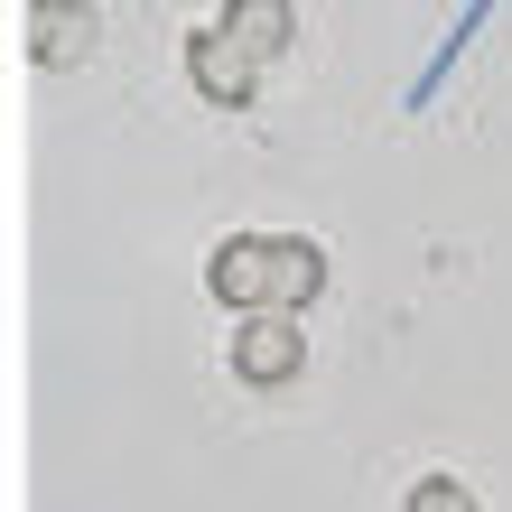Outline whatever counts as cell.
<instances>
[{"label": "cell", "instance_id": "cell-1", "mask_svg": "<svg viewBox=\"0 0 512 512\" xmlns=\"http://www.w3.org/2000/svg\"><path fill=\"white\" fill-rule=\"evenodd\" d=\"M298 364H308V345H298V317H243V336H233V373H243L252 391H280L298 382Z\"/></svg>", "mask_w": 512, "mask_h": 512}, {"label": "cell", "instance_id": "cell-2", "mask_svg": "<svg viewBox=\"0 0 512 512\" xmlns=\"http://www.w3.org/2000/svg\"><path fill=\"white\" fill-rule=\"evenodd\" d=\"M205 289L224 298V308L243 317H270L280 298H270V243L261 233H233V243H215V261H205Z\"/></svg>", "mask_w": 512, "mask_h": 512}, {"label": "cell", "instance_id": "cell-3", "mask_svg": "<svg viewBox=\"0 0 512 512\" xmlns=\"http://www.w3.org/2000/svg\"><path fill=\"white\" fill-rule=\"evenodd\" d=\"M215 38H224L233 56H243V66H261V56H289V38H298V10H289V0H224Z\"/></svg>", "mask_w": 512, "mask_h": 512}, {"label": "cell", "instance_id": "cell-4", "mask_svg": "<svg viewBox=\"0 0 512 512\" xmlns=\"http://www.w3.org/2000/svg\"><path fill=\"white\" fill-rule=\"evenodd\" d=\"M28 56H38V66L94 56V10H84V0H38V10H28Z\"/></svg>", "mask_w": 512, "mask_h": 512}, {"label": "cell", "instance_id": "cell-5", "mask_svg": "<svg viewBox=\"0 0 512 512\" xmlns=\"http://www.w3.org/2000/svg\"><path fill=\"white\" fill-rule=\"evenodd\" d=\"M187 66H196V94L205 103H252V84H261V66H243L215 28H196V38H187Z\"/></svg>", "mask_w": 512, "mask_h": 512}, {"label": "cell", "instance_id": "cell-6", "mask_svg": "<svg viewBox=\"0 0 512 512\" xmlns=\"http://www.w3.org/2000/svg\"><path fill=\"white\" fill-rule=\"evenodd\" d=\"M326 289V252L308 233H289V243H270V298H280V317H298L308 298Z\"/></svg>", "mask_w": 512, "mask_h": 512}, {"label": "cell", "instance_id": "cell-7", "mask_svg": "<svg viewBox=\"0 0 512 512\" xmlns=\"http://www.w3.org/2000/svg\"><path fill=\"white\" fill-rule=\"evenodd\" d=\"M410 512H475V494L457 485V475H429V485L410 494Z\"/></svg>", "mask_w": 512, "mask_h": 512}]
</instances>
